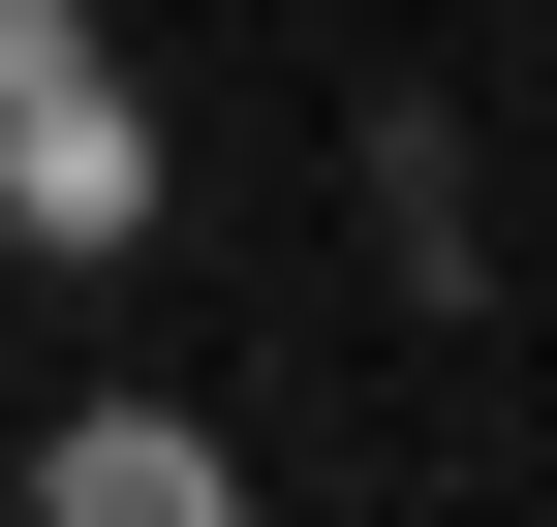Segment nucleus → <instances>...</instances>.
Instances as JSON below:
<instances>
[{
  "mask_svg": "<svg viewBox=\"0 0 557 527\" xmlns=\"http://www.w3.org/2000/svg\"><path fill=\"white\" fill-rule=\"evenodd\" d=\"M0 497H32V527H218L248 434L218 404H0Z\"/></svg>",
  "mask_w": 557,
  "mask_h": 527,
  "instance_id": "f257e3e1",
  "label": "nucleus"
}]
</instances>
